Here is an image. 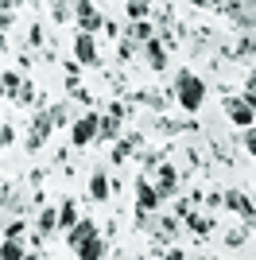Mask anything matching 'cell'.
<instances>
[{"instance_id": "6da1fadb", "label": "cell", "mask_w": 256, "mask_h": 260, "mask_svg": "<svg viewBox=\"0 0 256 260\" xmlns=\"http://www.w3.org/2000/svg\"><path fill=\"white\" fill-rule=\"evenodd\" d=\"M206 98H210V86L194 70H179V78H175V101H179L182 113H198L206 105Z\"/></svg>"}, {"instance_id": "7a4b0ae2", "label": "cell", "mask_w": 256, "mask_h": 260, "mask_svg": "<svg viewBox=\"0 0 256 260\" xmlns=\"http://www.w3.org/2000/svg\"><path fill=\"white\" fill-rule=\"evenodd\" d=\"M70 16L78 20V27L85 35H97L105 27V16H101V8H97L93 0H70Z\"/></svg>"}, {"instance_id": "3957f363", "label": "cell", "mask_w": 256, "mask_h": 260, "mask_svg": "<svg viewBox=\"0 0 256 260\" xmlns=\"http://www.w3.org/2000/svg\"><path fill=\"white\" fill-rule=\"evenodd\" d=\"M51 132H54V120H51V113H47V109H39V113H35L31 117V124H27V136H23V148H27V152H39L43 144L51 140Z\"/></svg>"}, {"instance_id": "277c9868", "label": "cell", "mask_w": 256, "mask_h": 260, "mask_svg": "<svg viewBox=\"0 0 256 260\" xmlns=\"http://www.w3.org/2000/svg\"><path fill=\"white\" fill-rule=\"evenodd\" d=\"M151 210H159V194H155V186L148 183V175H140L136 179V225L140 229H148V214Z\"/></svg>"}, {"instance_id": "5b68a950", "label": "cell", "mask_w": 256, "mask_h": 260, "mask_svg": "<svg viewBox=\"0 0 256 260\" xmlns=\"http://www.w3.org/2000/svg\"><path fill=\"white\" fill-rule=\"evenodd\" d=\"M221 202L229 206V214H237L245 225H252V221H256V206H252V194H248V190H241V186H229V190L221 194Z\"/></svg>"}, {"instance_id": "8992f818", "label": "cell", "mask_w": 256, "mask_h": 260, "mask_svg": "<svg viewBox=\"0 0 256 260\" xmlns=\"http://www.w3.org/2000/svg\"><path fill=\"white\" fill-rule=\"evenodd\" d=\"M97 120H101V113L89 109V113H82V117L70 124V144H74V148H89V144L97 140Z\"/></svg>"}, {"instance_id": "52a82bcc", "label": "cell", "mask_w": 256, "mask_h": 260, "mask_svg": "<svg viewBox=\"0 0 256 260\" xmlns=\"http://www.w3.org/2000/svg\"><path fill=\"white\" fill-rule=\"evenodd\" d=\"M151 186H155L159 202H163V198H175V194H179V167L159 159V163H155V183H151Z\"/></svg>"}, {"instance_id": "ba28073f", "label": "cell", "mask_w": 256, "mask_h": 260, "mask_svg": "<svg viewBox=\"0 0 256 260\" xmlns=\"http://www.w3.org/2000/svg\"><path fill=\"white\" fill-rule=\"evenodd\" d=\"M120 120H124V105H120V101H113V105H109V113L97 120V140H101V144H113V140L120 136Z\"/></svg>"}, {"instance_id": "9c48e42d", "label": "cell", "mask_w": 256, "mask_h": 260, "mask_svg": "<svg viewBox=\"0 0 256 260\" xmlns=\"http://www.w3.org/2000/svg\"><path fill=\"white\" fill-rule=\"evenodd\" d=\"M225 113H229V120L237 128H252L256 124V105L245 98H225Z\"/></svg>"}, {"instance_id": "30bf717a", "label": "cell", "mask_w": 256, "mask_h": 260, "mask_svg": "<svg viewBox=\"0 0 256 260\" xmlns=\"http://www.w3.org/2000/svg\"><path fill=\"white\" fill-rule=\"evenodd\" d=\"M221 12H225V16H229V20H233L245 35H252V0H225Z\"/></svg>"}, {"instance_id": "8fae6325", "label": "cell", "mask_w": 256, "mask_h": 260, "mask_svg": "<svg viewBox=\"0 0 256 260\" xmlns=\"http://www.w3.org/2000/svg\"><path fill=\"white\" fill-rule=\"evenodd\" d=\"M140 54H144L148 70H155V74H159V70H167V47H163V39H159V35H151L148 43L140 47Z\"/></svg>"}, {"instance_id": "7c38bea8", "label": "cell", "mask_w": 256, "mask_h": 260, "mask_svg": "<svg viewBox=\"0 0 256 260\" xmlns=\"http://www.w3.org/2000/svg\"><path fill=\"white\" fill-rule=\"evenodd\" d=\"M74 62H78V66H97V62H101V58H97L93 35H85V31L74 35Z\"/></svg>"}, {"instance_id": "4fadbf2b", "label": "cell", "mask_w": 256, "mask_h": 260, "mask_svg": "<svg viewBox=\"0 0 256 260\" xmlns=\"http://www.w3.org/2000/svg\"><path fill=\"white\" fill-rule=\"evenodd\" d=\"M97 233H101V229H97V221H89V217H78L74 225L66 229V245H70V249H78V245H82V241L97 237Z\"/></svg>"}, {"instance_id": "5bb4252c", "label": "cell", "mask_w": 256, "mask_h": 260, "mask_svg": "<svg viewBox=\"0 0 256 260\" xmlns=\"http://www.w3.org/2000/svg\"><path fill=\"white\" fill-rule=\"evenodd\" d=\"M54 229H58V206H43V210H39V217H35V237L47 241Z\"/></svg>"}, {"instance_id": "9a60e30c", "label": "cell", "mask_w": 256, "mask_h": 260, "mask_svg": "<svg viewBox=\"0 0 256 260\" xmlns=\"http://www.w3.org/2000/svg\"><path fill=\"white\" fill-rule=\"evenodd\" d=\"M78 260H105V252H109V245H105V237L97 233V237H89V241H82L78 245Z\"/></svg>"}, {"instance_id": "2e32d148", "label": "cell", "mask_w": 256, "mask_h": 260, "mask_svg": "<svg viewBox=\"0 0 256 260\" xmlns=\"http://www.w3.org/2000/svg\"><path fill=\"white\" fill-rule=\"evenodd\" d=\"M151 35H155L151 20H132V23H128V31H124V39H128V43H136V47H144Z\"/></svg>"}, {"instance_id": "e0dca14e", "label": "cell", "mask_w": 256, "mask_h": 260, "mask_svg": "<svg viewBox=\"0 0 256 260\" xmlns=\"http://www.w3.org/2000/svg\"><path fill=\"white\" fill-rule=\"evenodd\" d=\"M113 194V183H109V175H89V198H93V202H105V198Z\"/></svg>"}, {"instance_id": "ac0fdd59", "label": "cell", "mask_w": 256, "mask_h": 260, "mask_svg": "<svg viewBox=\"0 0 256 260\" xmlns=\"http://www.w3.org/2000/svg\"><path fill=\"white\" fill-rule=\"evenodd\" d=\"M78 217H82V214H78V202H74V198H62V202H58V229L66 233Z\"/></svg>"}, {"instance_id": "d6986e66", "label": "cell", "mask_w": 256, "mask_h": 260, "mask_svg": "<svg viewBox=\"0 0 256 260\" xmlns=\"http://www.w3.org/2000/svg\"><path fill=\"white\" fill-rule=\"evenodd\" d=\"M182 221H190V229H194V233H198V237H206V233H213V225H217V221H213V217H206V214H186V217H182Z\"/></svg>"}, {"instance_id": "ffe728a7", "label": "cell", "mask_w": 256, "mask_h": 260, "mask_svg": "<svg viewBox=\"0 0 256 260\" xmlns=\"http://www.w3.org/2000/svg\"><path fill=\"white\" fill-rule=\"evenodd\" d=\"M27 252H23V241H12V237H4L0 241V260H23Z\"/></svg>"}, {"instance_id": "44dd1931", "label": "cell", "mask_w": 256, "mask_h": 260, "mask_svg": "<svg viewBox=\"0 0 256 260\" xmlns=\"http://www.w3.org/2000/svg\"><path fill=\"white\" fill-rule=\"evenodd\" d=\"M4 237H12V241H23L27 237V217H12V221H4Z\"/></svg>"}, {"instance_id": "7402d4cb", "label": "cell", "mask_w": 256, "mask_h": 260, "mask_svg": "<svg viewBox=\"0 0 256 260\" xmlns=\"http://www.w3.org/2000/svg\"><path fill=\"white\" fill-rule=\"evenodd\" d=\"M124 8H128L132 20H148V16H151V0H128Z\"/></svg>"}, {"instance_id": "603a6c76", "label": "cell", "mask_w": 256, "mask_h": 260, "mask_svg": "<svg viewBox=\"0 0 256 260\" xmlns=\"http://www.w3.org/2000/svg\"><path fill=\"white\" fill-rule=\"evenodd\" d=\"M20 82H23V78L16 74V70H4V74H0V86H4V98H16V89H20Z\"/></svg>"}, {"instance_id": "cb8c5ba5", "label": "cell", "mask_w": 256, "mask_h": 260, "mask_svg": "<svg viewBox=\"0 0 256 260\" xmlns=\"http://www.w3.org/2000/svg\"><path fill=\"white\" fill-rule=\"evenodd\" d=\"M12 101H16V105H35V86L31 82H20V89H16Z\"/></svg>"}, {"instance_id": "d4e9b609", "label": "cell", "mask_w": 256, "mask_h": 260, "mask_svg": "<svg viewBox=\"0 0 256 260\" xmlns=\"http://www.w3.org/2000/svg\"><path fill=\"white\" fill-rule=\"evenodd\" d=\"M136 101H144V105H151V109H167V98H163V93H136Z\"/></svg>"}, {"instance_id": "484cf974", "label": "cell", "mask_w": 256, "mask_h": 260, "mask_svg": "<svg viewBox=\"0 0 256 260\" xmlns=\"http://www.w3.org/2000/svg\"><path fill=\"white\" fill-rule=\"evenodd\" d=\"M47 113H51V120H54V124H66V120H70V109H66V105H51Z\"/></svg>"}, {"instance_id": "4316f807", "label": "cell", "mask_w": 256, "mask_h": 260, "mask_svg": "<svg viewBox=\"0 0 256 260\" xmlns=\"http://www.w3.org/2000/svg\"><path fill=\"white\" fill-rule=\"evenodd\" d=\"M241 144H245V155L256 152V132L252 128H241Z\"/></svg>"}, {"instance_id": "83f0119b", "label": "cell", "mask_w": 256, "mask_h": 260, "mask_svg": "<svg viewBox=\"0 0 256 260\" xmlns=\"http://www.w3.org/2000/svg\"><path fill=\"white\" fill-rule=\"evenodd\" d=\"M248 229H252V225H245V229H233V233L225 237V245H229V249H237V245H241V241L248 237Z\"/></svg>"}, {"instance_id": "f1b7e54d", "label": "cell", "mask_w": 256, "mask_h": 260, "mask_svg": "<svg viewBox=\"0 0 256 260\" xmlns=\"http://www.w3.org/2000/svg\"><path fill=\"white\" fill-rule=\"evenodd\" d=\"M163 159V152H144L140 155V163H144V171H155V163Z\"/></svg>"}, {"instance_id": "f546056e", "label": "cell", "mask_w": 256, "mask_h": 260, "mask_svg": "<svg viewBox=\"0 0 256 260\" xmlns=\"http://www.w3.org/2000/svg\"><path fill=\"white\" fill-rule=\"evenodd\" d=\"M12 140H16V132H12V124H0V148H8Z\"/></svg>"}, {"instance_id": "4dcf8cb0", "label": "cell", "mask_w": 256, "mask_h": 260, "mask_svg": "<svg viewBox=\"0 0 256 260\" xmlns=\"http://www.w3.org/2000/svg\"><path fill=\"white\" fill-rule=\"evenodd\" d=\"M163 260H186V252H182V249H179V245H171V249H167V252H163Z\"/></svg>"}, {"instance_id": "1f68e13d", "label": "cell", "mask_w": 256, "mask_h": 260, "mask_svg": "<svg viewBox=\"0 0 256 260\" xmlns=\"http://www.w3.org/2000/svg\"><path fill=\"white\" fill-rule=\"evenodd\" d=\"M159 132H163V136H175V132H179V124H175V120H159Z\"/></svg>"}, {"instance_id": "d6a6232c", "label": "cell", "mask_w": 256, "mask_h": 260, "mask_svg": "<svg viewBox=\"0 0 256 260\" xmlns=\"http://www.w3.org/2000/svg\"><path fill=\"white\" fill-rule=\"evenodd\" d=\"M27 43H31V47H39V43H43V31H39V23H35L31 31H27Z\"/></svg>"}, {"instance_id": "836d02e7", "label": "cell", "mask_w": 256, "mask_h": 260, "mask_svg": "<svg viewBox=\"0 0 256 260\" xmlns=\"http://www.w3.org/2000/svg\"><path fill=\"white\" fill-rule=\"evenodd\" d=\"M190 4H194V8H221L225 0H190Z\"/></svg>"}, {"instance_id": "e575fe53", "label": "cell", "mask_w": 256, "mask_h": 260, "mask_svg": "<svg viewBox=\"0 0 256 260\" xmlns=\"http://www.w3.org/2000/svg\"><path fill=\"white\" fill-rule=\"evenodd\" d=\"M23 0H0V12H12V8H20Z\"/></svg>"}, {"instance_id": "d590c367", "label": "cell", "mask_w": 256, "mask_h": 260, "mask_svg": "<svg viewBox=\"0 0 256 260\" xmlns=\"http://www.w3.org/2000/svg\"><path fill=\"white\" fill-rule=\"evenodd\" d=\"M23 260H39V252H27V256H23Z\"/></svg>"}, {"instance_id": "8d00e7d4", "label": "cell", "mask_w": 256, "mask_h": 260, "mask_svg": "<svg viewBox=\"0 0 256 260\" xmlns=\"http://www.w3.org/2000/svg\"><path fill=\"white\" fill-rule=\"evenodd\" d=\"M0 98H4V86H0Z\"/></svg>"}, {"instance_id": "74e56055", "label": "cell", "mask_w": 256, "mask_h": 260, "mask_svg": "<svg viewBox=\"0 0 256 260\" xmlns=\"http://www.w3.org/2000/svg\"><path fill=\"white\" fill-rule=\"evenodd\" d=\"M186 260H190V256H186ZM194 260H202V256H194Z\"/></svg>"}]
</instances>
